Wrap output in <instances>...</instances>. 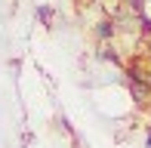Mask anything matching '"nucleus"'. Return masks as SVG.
I'll use <instances>...</instances> for the list:
<instances>
[{
    "label": "nucleus",
    "mask_w": 151,
    "mask_h": 148,
    "mask_svg": "<svg viewBox=\"0 0 151 148\" xmlns=\"http://www.w3.org/2000/svg\"><path fill=\"white\" fill-rule=\"evenodd\" d=\"M37 22L43 25L46 31H52V22H56V9H52V6H46V3H40V6H37Z\"/></svg>",
    "instance_id": "nucleus-3"
},
{
    "label": "nucleus",
    "mask_w": 151,
    "mask_h": 148,
    "mask_svg": "<svg viewBox=\"0 0 151 148\" xmlns=\"http://www.w3.org/2000/svg\"><path fill=\"white\" fill-rule=\"evenodd\" d=\"M93 34H96V40L108 43V40L117 34V25H114V19H99V22H96V28H93Z\"/></svg>",
    "instance_id": "nucleus-2"
},
{
    "label": "nucleus",
    "mask_w": 151,
    "mask_h": 148,
    "mask_svg": "<svg viewBox=\"0 0 151 148\" xmlns=\"http://www.w3.org/2000/svg\"><path fill=\"white\" fill-rule=\"evenodd\" d=\"M99 59H105V62H111V65H123V62H120V56L114 52V46H108V43L99 50Z\"/></svg>",
    "instance_id": "nucleus-4"
},
{
    "label": "nucleus",
    "mask_w": 151,
    "mask_h": 148,
    "mask_svg": "<svg viewBox=\"0 0 151 148\" xmlns=\"http://www.w3.org/2000/svg\"><path fill=\"white\" fill-rule=\"evenodd\" d=\"M145 148H151V124H148V130H145Z\"/></svg>",
    "instance_id": "nucleus-8"
},
{
    "label": "nucleus",
    "mask_w": 151,
    "mask_h": 148,
    "mask_svg": "<svg viewBox=\"0 0 151 148\" xmlns=\"http://www.w3.org/2000/svg\"><path fill=\"white\" fill-rule=\"evenodd\" d=\"M31 142H34V133H31V130H28V133H22V148H28Z\"/></svg>",
    "instance_id": "nucleus-7"
},
{
    "label": "nucleus",
    "mask_w": 151,
    "mask_h": 148,
    "mask_svg": "<svg viewBox=\"0 0 151 148\" xmlns=\"http://www.w3.org/2000/svg\"><path fill=\"white\" fill-rule=\"evenodd\" d=\"M74 148H80V139H74Z\"/></svg>",
    "instance_id": "nucleus-9"
},
{
    "label": "nucleus",
    "mask_w": 151,
    "mask_h": 148,
    "mask_svg": "<svg viewBox=\"0 0 151 148\" xmlns=\"http://www.w3.org/2000/svg\"><path fill=\"white\" fill-rule=\"evenodd\" d=\"M123 3H127L136 16H139V12H145V0H123Z\"/></svg>",
    "instance_id": "nucleus-5"
},
{
    "label": "nucleus",
    "mask_w": 151,
    "mask_h": 148,
    "mask_svg": "<svg viewBox=\"0 0 151 148\" xmlns=\"http://www.w3.org/2000/svg\"><path fill=\"white\" fill-rule=\"evenodd\" d=\"M127 86H129V96H133L136 105H145L151 99V80H127Z\"/></svg>",
    "instance_id": "nucleus-1"
},
{
    "label": "nucleus",
    "mask_w": 151,
    "mask_h": 148,
    "mask_svg": "<svg viewBox=\"0 0 151 148\" xmlns=\"http://www.w3.org/2000/svg\"><path fill=\"white\" fill-rule=\"evenodd\" d=\"M139 28H142V34H151V19L145 12H139Z\"/></svg>",
    "instance_id": "nucleus-6"
}]
</instances>
